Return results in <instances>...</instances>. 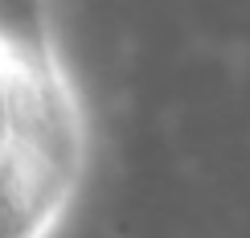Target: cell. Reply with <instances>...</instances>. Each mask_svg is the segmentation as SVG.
<instances>
[{
  "label": "cell",
  "instance_id": "1",
  "mask_svg": "<svg viewBox=\"0 0 250 238\" xmlns=\"http://www.w3.org/2000/svg\"><path fill=\"white\" fill-rule=\"evenodd\" d=\"M86 173V119L54 49L0 33V238H54Z\"/></svg>",
  "mask_w": 250,
  "mask_h": 238
},
{
  "label": "cell",
  "instance_id": "2",
  "mask_svg": "<svg viewBox=\"0 0 250 238\" xmlns=\"http://www.w3.org/2000/svg\"><path fill=\"white\" fill-rule=\"evenodd\" d=\"M0 33L54 49L49 37V0H0Z\"/></svg>",
  "mask_w": 250,
  "mask_h": 238
}]
</instances>
